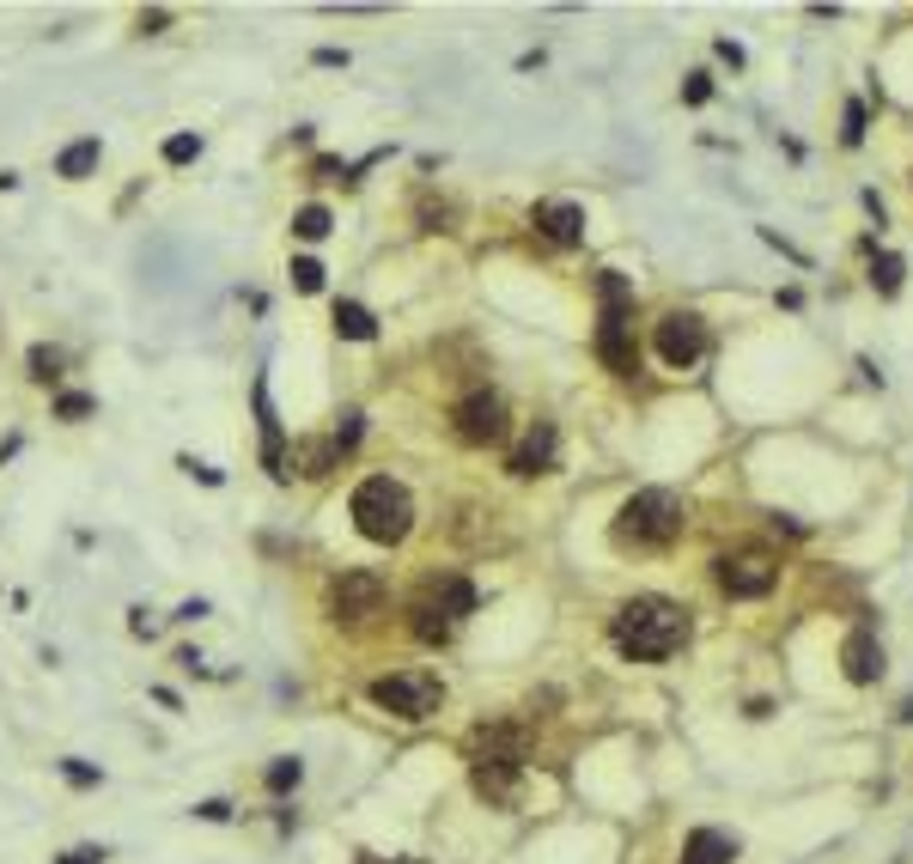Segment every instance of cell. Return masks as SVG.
Here are the masks:
<instances>
[{"mask_svg":"<svg viewBox=\"0 0 913 864\" xmlns=\"http://www.w3.org/2000/svg\"><path fill=\"white\" fill-rule=\"evenodd\" d=\"M609 639H616L621 658L658 664V658L688 646V609L670 597H627L616 609V621H609Z\"/></svg>","mask_w":913,"mask_h":864,"instance_id":"obj_1","label":"cell"},{"mask_svg":"<svg viewBox=\"0 0 913 864\" xmlns=\"http://www.w3.org/2000/svg\"><path fill=\"white\" fill-rule=\"evenodd\" d=\"M347 511H354V524L366 542H378V548H396V542L415 530V499H408L403 481L390 475H366L354 487V499H347Z\"/></svg>","mask_w":913,"mask_h":864,"instance_id":"obj_2","label":"cell"},{"mask_svg":"<svg viewBox=\"0 0 913 864\" xmlns=\"http://www.w3.org/2000/svg\"><path fill=\"white\" fill-rule=\"evenodd\" d=\"M688 530V506L670 487H639L616 518V542L621 548H670Z\"/></svg>","mask_w":913,"mask_h":864,"instance_id":"obj_3","label":"cell"},{"mask_svg":"<svg viewBox=\"0 0 913 864\" xmlns=\"http://www.w3.org/2000/svg\"><path fill=\"white\" fill-rule=\"evenodd\" d=\"M475 609V585L469 579H457V572H445V579H427L415 597V633L427 639V646H445L451 627Z\"/></svg>","mask_w":913,"mask_h":864,"instance_id":"obj_4","label":"cell"},{"mask_svg":"<svg viewBox=\"0 0 913 864\" xmlns=\"http://www.w3.org/2000/svg\"><path fill=\"white\" fill-rule=\"evenodd\" d=\"M372 707H384L390 719H408V725H420V719H433L439 700H445V682L427 676V670H396V676H378L372 688Z\"/></svg>","mask_w":913,"mask_h":864,"instance_id":"obj_5","label":"cell"},{"mask_svg":"<svg viewBox=\"0 0 913 864\" xmlns=\"http://www.w3.org/2000/svg\"><path fill=\"white\" fill-rule=\"evenodd\" d=\"M779 585V560L768 548H737V555H719V590L725 597H768Z\"/></svg>","mask_w":913,"mask_h":864,"instance_id":"obj_6","label":"cell"},{"mask_svg":"<svg viewBox=\"0 0 913 864\" xmlns=\"http://www.w3.org/2000/svg\"><path fill=\"white\" fill-rule=\"evenodd\" d=\"M700 354H707V323H700L695 310H664L658 317V359L670 371H688Z\"/></svg>","mask_w":913,"mask_h":864,"instance_id":"obj_7","label":"cell"},{"mask_svg":"<svg viewBox=\"0 0 913 864\" xmlns=\"http://www.w3.org/2000/svg\"><path fill=\"white\" fill-rule=\"evenodd\" d=\"M464 749H469V767H524L530 761L524 725H475Z\"/></svg>","mask_w":913,"mask_h":864,"instance_id":"obj_8","label":"cell"},{"mask_svg":"<svg viewBox=\"0 0 913 864\" xmlns=\"http://www.w3.org/2000/svg\"><path fill=\"white\" fill-rule=\"evenodd\" d=\"M451 420H457V439H464V445H499V439H506V402H499L494 390L464 396Z\"/></svg>","mask_w":913,"mask_h":864,"instance_id":"obj_9","label":"cell"},{"mask_svg":"<svg viewBox=\"0 0 913 864\" xmlns=\"http://www.w3.org/2000/svg\"><path fill=\"white\" fill-rule=\"evenodd\" d=\"M384 609V579L378 572H341L335 590H329V615L335 621H366Z\"/></svg>","mask_w":913,"mask_h":864,"instance_id":"obj_10","label":"cell"},{"mask_svg":"<svg viewBox=\"0 0 913 864\" xmlns=\"http://www.w3.org/2000/svg\"><path fill=\"white\" fill-rule=\"evenodd\" d=\"M597 359H604L616 378H634V371H639L634 317H604V323H597Z\"/></svg>","mask_w":913,"mask_h":864,"instance_id":"obj_11","label":"cell"},{"mask_svg":"<svg viewBox=\"0 0 913 864\" xmlns=\"http://www.w3.org/2000/svg\"><path fill=\"white\" fill-rule=\"evenodd\" d=\"M530 226H536L548 244H560V250L585 244V207H579V201H536Z\"/></svg>","mask_w":913,"mask_h":864,"instance_id":"obj_12","label":"cell"},{"mask_svg":"<svg viewBox=\"0 0 913 864\" xmlns=\"http://www.w3.org/2000/svg\"><path fill=\"white\" fill-rule=\"evenodd\" d=\"M840 670H847L852 688H865V682L883 676V646H877V633H847V646H840Z\"/></svg>","mask_w":913,"mask_h":864,"instance_id":"obj_13","label":"cell"},{"mask_svg":"<svg viewBox=\"0 0 913 864\" xmlns=\"http://www.w3.org/2000/svg\"><path fill=\"white\" fill-rule=\"evenodd\" d=\"M548 469H555V427L536 420L524 432V445L511 450V475H548Z\"/></svg>","mask_w":913,"mask_h":864,"instance_id":"obj_14","label":"cell"},{"mask_svg":"<svg viewBox=\"0 0 913 864\" xmlns=\"http://www.w3.org/2000/svg\"><path fill=\"white\" fill-rule=\"evenodd\" d=\"M731 859H737V840L719 828H695L682 840V864H731Z\"/></svg>","mask_w":913,"mask_h":864,"instance_id":"obj_15","label":"cell"},{"mask_svg":"<svg viewBox=\"0 0 913 864\" xmlns=\"http://www.w3.org/2000/svg\"><path fill=\"white\" fill-rule=\"evenodd\" d=\"M901 275H908V263H901V256H889V250H871V287H877L883 298L901 293Z\"/></svg>","mask_w":913,"mask_h":864,"instance_id":"obj_16","label":"cell"},{"mask_svg":"<svg viewBox=\"0 0 913 864\" xmlns=\"http://www.w3.org/2000/svg\"><path fill=\"white\" fill-rule=\"evenodd\" d=\"M475 791L494 803H511V791H518V767H475Z\"/></svg>","mask_w":913,"mask_h":864,"instance_id":"obj_17","label":"cell"},{"mask_svg":"<svg viewBox=\"0 0 913 864\" xmlns=\"http://www.w3.org/2000/svg\"><path fill=\"white\" fill-rule=\"evenodd\" d=\"M335 329L347 341H372L378 335V323H372V310L366 305H335Z\"/></svg>","mask_w":913,"mask_h":864,"instance_id":"obj_18","label":"cell"},{"mask_svg":"<svg viewBox=\"0 0 913 864\" xmlns=\"http://www.w3.org/2000/svg\"><path fill=\"white\" fill-rule=\"evenodd\" d=\"M92 165H98V140H74V147L55 158V170H62V177H86Z\"/></svg>","mask_w":913,"mask_h":864,"instance_id":"obj_19","label":"cell"},{"mask_svg":"<svg viewBox=\"0 0 913 864\" xmlns=\"http://www.w3.org/2000/svg\"><path fill=\"white\" fill-rule=\"evenodd\" d=\"M293 287H299V293H324V263L299 256V263H293Z\"/></svg>","mask_w":913,"mask_h":864,"instance_id":"obj_20","label":"cell"},{"mask_svg":"<svg viewBox=\"0 0 913 864\" xmlns=\"http://www.w3.org/2000/svg\"><path fill=\"white\" fill-rule=\"evenodd\" d=\"M299 779H305V767H299L293 755H287V761H275V767H268V791H293Z\"/></svg>","mask_w":913,"mask_h":864,"instance_id":"obj_21","label":"cell"},{"mask_svg":"<svg viewBox=\"0 0 913 864\" xmlns=\"http://www.w3.org/2000/svg\"><path fill=\"white\" fill-rule=\"evenodd\" d=\"M293 232H299V238H329V214H324V207H299Z\"/></svg>","mask_w":913,"mask_h":864,"instance_id":"obj_22","label":"cell"},{"mask_svg":"<svg viewBox=\"0 0 913 864\" xmlns=\"http://www.w3.org/2000/svg\"><path fill=\"white\" fill-rule=\"evenodd\" d=\"M195 153H202V140H195V135H170L165 140V165H189Z\"/></svg>","mask_w":913,"mask_h":864,"instance_id":"obj_23","label":"cell"},{"mask_svg":"<svg viewBox=\"0 0 913 864\" xmlns=\"http://www.w3.org/2000/svg\"><path fill=\"white\" fill-rule=\"evenodd\" d=\"M840 140H847V147H865V104H859V98L847 104V128H840Z\"/></svg>","mask_w":913,"mask_h":864,"instance_id":"obj_24","label":"cell"},{"mask_svg":"<svg viewBox=\"0 0 913 864\" xmlns=\"http://www.w3.org/2000/svg\"><path fill=\"white\" fill-rule=\"evenodd\" d=\"M55 366H62V354H55V347H37V354H31V378H43V384L55 378Z\"/></svg>","mask_w":913,"mask_h":864,"instance_id":"obj_25","label":"cell"},{"mask_svg":"<svg viewBox=\"0 0 913 864\" xmlns=\"http://www.w3.org/2000/svg\"><path fill=\"white\" fill-rule=\"evenodd\" d=\"M712 98V79L707 74H688V86H682V104H707Z\"/></svg>","mask_w":913,"mask_h":864,"instance_id":"obj_26","label":"cell"},{"mask_svg":"<svg viewBox=\"0 0 913 864\" xmlns=\"http://www.w3.org/2000/svg\"><path fill=\"white\" fill-rule=\"evenodd\" d=\"M62 864H104V852H98V847H74Z\"/></svg>","mask_w":913,"mask_h":864,"instance_id":"obj_27","label":"cell"},{"mask_svg":"<svg viewBox=\"0 0 913 864\" xmlns=\"http://www.w3.org/2000/svg\"><path fill=\"white\" fill-rule=\"evenodd\" d=\"M62 415H67V420H79V415H92V402H86V396H62Z\"/></svg>","mask_w":913,"mask_h":864,"instance_id":"obj_28","label":"cell"},{"mask_svg":"<svg viewBox=\"0 0 913 864\" xmlns=\"http://www.w3.org/2000/svg\"><path fill=\"white\" fill-rule=\"evenodd\" d=\"M719 62H731V67H744V49L731 43V37H719Z\"/></svg>","mask_w":913,"mask_h":864,"instance_id":"obj_29","label":"cell"}]
</instances>
